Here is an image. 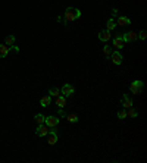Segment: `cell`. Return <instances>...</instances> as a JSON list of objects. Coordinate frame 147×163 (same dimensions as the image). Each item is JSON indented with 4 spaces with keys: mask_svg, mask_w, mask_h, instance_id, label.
I'll list each match as a JSON object with an SVG mask.
<instances>
[{
    "mask_svg": "<svg viewBox=\"0 0 147 163\" xmlns=\"http://www.w3.org/2000/svg\"><path fill=\"white\" fill-rule=\"evenodd\" d=\"M81 10L80 9H77V7H68L66 10H65V22H74V21L80 19L81 18Z\"/></svg>",
    "mask_w": 147,
    "mask_h": 163,
    "instance_id": "cell-1",
    "label": "cell"
},
{
    "mask_svg": "<svg viewBox=\"0 0 147 163\" xmlns=\"http://www.w3.org/2000/svg\"><path fill=\"white\" fill-rule=\"evenodd\" d=\"M143 87H144V82L140 81V80H135V81L131 82V85H129V91L133 93V94L138 95L143 93Z\"/></svg>",
    "mask_w": 147,
    "mask_h": 163,
    "instance_id": "cell-2",
    "label": "cell"
},
{
    "mask_svg": "<svg viewBox=\"0 0 147 163\" xmlns=\"http://www.w3.org/2000/svg\"><path fill=\"white\" fill-rule=\"evenodd\" d=\"M44 123H46L49 128H56L58 125H59V118L58 116H46V121H44Z\"/></svg>",
    "mask_w": 147,
    "mask_h": 163,
    "instance_id": "cell-3",
    "label": "cell"
},
{
    "mask_svg": "<svg viewBox=\"0 0 147 163\" xmlns=\"http://www.w3.org/2000/svg\"><path fill=\"white\" fill-rule=\"evenodd\" d=\"M60 93H62V95H65V97H71V95L75 94V88H74L71 84H65L60 88Z\"/></svg>",
    "mask_w": 147,
    "mask_h": 163,
    "instance_id": "cell-4",
    "label": "cell"
},
{
    "mask_svg": "<svg viewBox=\"0 0 147 163\" xmlns=\"http://www.w3.org/2000/svg\"><path fill=\"white\" fill-rule=\"evenodd\" d=\"M121 37H122L124 43H129V41L138 40V37H137V33H134V31H128V33H125V34H122Z\"/></svg>",
    "mask_w": 147,
    "mask_h": 163,
    "instance_id": "cell-5",
    "label": "cell"
},
{
    "mask_svg": "<svg viewBox=\"0 0 147 163\" xmlns=\"http://www.w3.org/2000/svg\"><path fill=\"white\" fill-rule=\"evenodd\" d=\"M49 131H50V128L47 126L46 123H41L38 128L35 129V134L38 137H47V134H49Z\"/></svg>",
    "mask_w": 147,
    "mask_h": 163,
    "instance_id": "cell-6",
    "label": "cell"
},
{
    "mask_svg": "<svg viewBox=\"0 0 147 163\" xmlns=\"http://www.w3.org/2000/svg\"><path fill=\"white\" fill-rule=\"evenodd\" d=\"M47 141H49L50 146H56V143H58V134H56L54 129H50V131H49V134H47Z\"/></svg>",
    "mask_w": 147,
    "mask_h": 163,
    "instance_id": "cell-7",
    "label": "cell"
},
{
    "mask_svg": "<svg viewBox=\"0 0 147 163\" xmlns=\"http://www.w3.org/2000/svg\"><path fill=\"white\" fill-rule=\"evenodd\" d=\"M109 57H110V60H112L113 65H121L122 63V54L119 52H112Z\"/></svg>",
    "mask_w": 147,
    "mask_h": 163,
    "instance_id": "cell-8",
    "label": "cell"
},
{
    "mask_svg": "<svg viewBox=\"0 0 147 163\" xmlns=\"http://www.w3.org/2000/svg\"><path fill=\"white\" fill-rule=\"evenodd\" d=\"M99 40L103 41V43H107L109 40H112V34H110V31H107V29L100 31V33H99Z\"/></svg>",
    "mask_w": 147,
    "mask_h": 163,
    "instance_id": "cell-9",
    "label": "cell"
},
{
    "mask_svg": "<svg viewBox=\"0 0 147 163\" xmlns=\"http://www.w3.org/2000/svg\"><path fill=\"white\" fill-rule=\"evenodd\" d=\"M113 47L118 49V50H121V49L125 47V43H124V40H122V37H121V35H118V37H115V38H113Z\"/></svg>",
    "mask_w": 147,
    "mask_h": 163,
    "instance_id": "cell-10",
    "label": "cell"
},
{
    "mask_svg": "<svg viewBox=\"0 0 147 163\" xmlns=\"http://www.w3.org/2000/svg\"><path fill=\"white\" fill-rule=\"evenodd\" d=\"M10 50H12V47H9V46H6V44H0V57L5 59L7 54L10 53Z\"/></svg>",
    "mask_w": 147,
    "mask_h": 163,
    "instance_id": "cell-11",
    "label": "cell"
},
{
    "mask_svg": "<svg viewBox=\"0 0 147 163\" xmlns=\"http://www.w3.org/2000/svg\"><path fill=\"white\" fill-rule=\"evenodd\" d=\"M66 104H68V102H66V97H65V95L60 94L59 97H56V106L59 109H63Z\"/></svg>",
    "mask_w": 147,
    "mask_h": 163,
    "instance_id": "cell-12",
    "label": "cell"
},
{
    "mask_svg": "<svg viewBox=\"0 0 147 163\" xmlns=\"http://www.w3.org/2000/svg\"><path fill=\"white\" fill-rule=\"evenodd\" d=\"M121 104H122L125 109H129V107H133V100H131L127 94H124L122 100H121Z\"/></svg>",
    "mask_w": 147,
    "mask_h": 163,
    "instance_id": "cell-13",
    "label": "cell"
},
{
    "mask_svg": "<svg viewBox=\"0 0 147 163\" xmlns=\"http://www.w3.org/2000/svg\"><path fill=\"white\" fill-rule=\"evenodd\" d=\"M116 24L121 25V27H128V25L131 24V21H129V18H127V16H118Z\"/></svg>",
    "mask_w": 147,
    "mask_h": 163,
    "instance_id": "cell-14",
    "label": "cell"
},
{
    "mask_svg": "<svg viewBox=\"0 0 147 163\" xmlns=\"http://www.w3.org/2000/svg\"><path fill=\"white\" fill-rule=\"evenodd\" d=\"M50 103H52V97H50V94L43 95V97L40 99V104L43 106V107H47V106H50Z\"/></svg>",
    "mask_w": 147,
    "mask_h": 163,
    "instance_id": "cell-15",
    "label": "cell"
},
{
    "mask_svg": "<svg viewBox=\"0 0 147 163\" xmlns=\"http://www.w3.org/2000/svg\"><path fill=\"white\" fill-rule=\"evenodd\" d=\"M15 41H16V37H15V35H7L6 40H5V44L9 46V47H12L15 44Z\"/></svg>",
    "mask_w": 147,
    "mask_h": 163,
    "instance_id": "cell-16",
    "label": "cell"
},
{
    "mask_svg": "<svg viewBox=\"0 0 147 163\" xmlns=\"http://www.w3.org/2000/svg\"><path fill=\"white\" fill-rule=\"evenodd\" d=\"M49 94H50V97H54V99H56V97H59L62 93H60L59 88H56V87H52V88L49 90Z\"/></svg>",
    "mask_w": 147,
    "mask_h": 163,
    "instance_id": "cell-17",
    "label": "cell"
},
{
    "mask_svg": "<svg viewBox=\"0 0 147 163\" xmlns=\"http://www.w3.org/2000/svg\"><path fill=\"white\" fill-rule=\"evenodd\" d=\"M65 118H66V121H68V122H71V123L78 122V119H80L78 116L75 115V113H69V115H66V116H65Z\"/></svg>",
    "mask_w": 147,
    "mask_h": 163,
    "instance_id": "cell-18",
    "label": "cell"
},
{
    "mask_svg": "<svg viewBox=\"0 0 147 163\" xmlns=\"http://www.w3.org/2000/svg\"><path fill=\"white\" fill-rule=\"evenodd\" d=\"M137 116H138V112H137V110H135V109H133V107H129L127 110V118H137Z\"/></svg>",
    "mask_w": 147,
    "mask_h": 163,
    "instance_id": "cell-19",
    "label": "cell"
},
{
    "mask_svg": "<svg viewBox=\"0 0 147 163\" xmlns=\"http://www.w3.org/2000/svg\"><path fill=\"white\" fill-rule=\"evenodd\" d=\"M115 27H116V22H115V19H109L106 24V29L107 31H113Z\"/></svg>",
    "mask_w": 147,
    "mask_h": 163,
    "instance_id": "cell-20",
    "label": "cell"
},
{
    "mask_svg": "<svg viewBox=\"0 0 147 163\" xmlns=\"http://www.w3.org/2000/svg\"><path fill=\"white\" fill-rule=\"evenodd\" d=\"M34 119H35V122L38 123V125H41V123H44V121H46V116L41 115V113H37Z\"/></svg>",
    "mask_w": 147,
    "mask_h": 163,
    "instance_id": "cell-21",
    "label": "cell"
},
{
    "mask_svg": "<svg viewBox=\"0 0 147 163\" xmlns=\"http://www.w3.org/2000/svg\"><path fill=\"white\" fill-rule=\"evenodd\" d=\"M110 53H112V47H110V46H107V44H105V46H103V54H105L106 57H109Z\"/></svg>",
    "mask_w": 147,
    "mask_h": 163,
    "instance_id": "cell-22",
    "label": "cell"
},
{
    "mask_svg": "<svg viewBox=\"0 0 147 163\" xmlns=\"http://www.w3.org/2000/svg\"><path fill=\"white\" fill-rule=\"evenodd\" d=\"M137 37H138L140 40H146V38H147V33H146V29H141L140 34H137Z\"/></svg>",
    "mask_w": 147,
    "mask_h": 163,
    "instance_id": "cell-23",
    "label": "cell"
},
{
    "mask_svg": "<svg viewBox=\"0 0 147 163\" xmlns=\"http://www.w3.org/2000/svg\"><path fill=\"white\" fill-rule=\"evenodd\" d=\"M118 118L119 119H127V110H119L118 112Z\"/></svg>",
    "mask_w": 147,
    "mask_h": 163,
    "instance_id": "cell-24",
    "label": "cell"
},
{
    "mask_svg": "<svg viewBox=\"0 0 147 163\" xmlns=\"http://www.w3.org/2000/svg\"><path fill=\"white\" fill-rule=\"evenodd\" d=\"M59 115H60V116H63V118H65V116H66V113H65V112H63V110L60 109V110H59Z\"/></svg>",
    "mask_w": 147,
    "mask_h": 163,
    "instance_id": "cell-25",
    "label": "cell"
},
{
    "mask_svg": "<svg viewBox=\"0 0 147 163\" xmlns=\"http://www.w3.org/2000/svg\"><path fill=\"white\" fill-rule=\"evenodd\" d=\"M112 15H113V16H116V15H118V10H116V9H112Z\"/></svg>",
    "mask_w": 147,
    "mask_h": 163,
    "instance_id": "cell-26",
    "label": "cell"
}]
</instances>
